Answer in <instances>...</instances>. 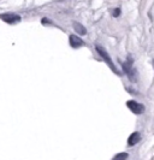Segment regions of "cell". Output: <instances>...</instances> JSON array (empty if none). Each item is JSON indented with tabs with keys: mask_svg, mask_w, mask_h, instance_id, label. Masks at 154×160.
Here are the masks:
<instances>
[{
	"mask_svg": "<svg viewBox=\"0 0 154 160\" xmlns=\"http://www.w3.org/2000/svg\"><path fill=\"white\" fill-rule=\"evenodd\" d=\"M95 49H97V52L100 54V56L104 58V60H105L106 63H107V65L111 68V70L113 72H116L117 75H119V72H118V70L116 69V66H114V64H113V62H112V59H111V57L108 56V53L106 52L104 48L101 47V46H95Z\"/></svg>",
	"mask_w": 154,
	"mask_h": 160,
	"instance_id": "obj_1",
	"label": "cell"
},
{
	"mask_svg": "<svg viewBox=\"0 0 154 160\" xmlns=\"http://www.w3.org/2000/svg\"><path fill=\"white\" fill-rule=\"evenodd\" d=\"M123 69H124V72L128 75V77H129L130 80L132 81V82L136 81L137 75H136V70L132 66V59L131 58H129V60H127L125 63H123Z\"/></svg>",
	"mask_w": 154,
	"mask_h": 160,
	"instance_id": "obj_2",
	"label": "cell"
},
{
	"mask_svg": "<svg viewBox=\"0 0 154 160\" xmlns=\"http://www.w3.org/2000/svg\"><path fill=\"white\" fill-rule=\"evenodd\" d=\"M127 106L129 107V110L131 112H134L135 114H141L145 112V106L142 104H138L135 100H129L127 101Z\"/></svg>",
	"mask_w": 154,
	"mask_h": 160,
	"instance_id": "obj_3",
	"label": "cell"
},
{
	"mask_svg": "<svg viewBox=\"0 0 154 160\" xmlns=\"http://www.w3.org/2000/svg\"><path fill=\"white\" fill-rule=\"evenodd\" d=\"M0 19L4 21L5 23L15 24L21 21V17L16 13H4V15H0Z\"/></svg>",
	"mask_w": 154,
	"mask_h": 160,
	"instance_id": "obj_4",
	"label": "cell"
},
{
	"mask_svg": "<svg viewBox=\"0 0 154 160\" xmlns=\"http://www.w3.org/2000/svg\"><path fill=\"white\" fill-rule=\"evenodd\" d=\"M70 46L72 48H80L82 47V46H84V41L82 40V39H80L77 35H70Z\"/></svg>",
	"mask_w": 154,
	"mask_h": 160,
	"instance_id": "obj_5",
	"label": "cell"
},
{
	"mask_svg": "<svg viewBox=\"0 0 154 160\" xmlns=\"http://www.w3.org/2000/svg\"><path fill=\"white\" fill-rule=\"evenodd\" d=\"M140 140H141L140 132H137V131H136V132H132L129 136V138H128V144H129L130 147H131V146H135Z\"/></svg>",
	"mask_w": 154,
	"mask_h": 160,
	"instance_id": "obj_6",
	"label": "cell"
},
{
	"mask_svg": "<svg viewBox=\"0 0 154 160\" xmlns=\"http://www.w3.org/2000/svg\"><path fill=\"white\" fill-rule=\"evenodd\" d=\"M73 29L77 32V34H80V35H86V34H87L86 28L80 23H73Z\"/></svg>",
	"mask_w": 154,
	"mask_h": 160,
	"instance_id": "obj_7",
	"label": "cell"
},
{
	"mask_svg": "<svg viewBox=\"0 0 154 160\" xmlns=\"http://www.w3.org/2000/svg\"><path fill=\"white\" fill-rule=\"evenodd\" d=\"M128 158V153H119L113 157V160H121V159H127Z\"/></svg>",
	"mask_w": 154,
	"mask_h": 160,
	"instance_id": "obj_8",
	"label": "cell"
},
{
	"mask_svg": "<svg viewBox=\"0 0 154 160\" xmlns=\"http://www.w3.org/2000/svg\"><path fill=\"white\" fill-rule=\"evenodd\" d=\"M121 15V10L119 8H114L113 10V17H118Z\"/></svg>",
	"mask_w": 154,
	"mask_h": 160,
	"instance_id": "obj_9",
	"label": "cell"
},
{
	"mask_svg": "<svg viewBox=\"0 0 154 160\" xmlns=\"http://www.w3.org/2000/svg\"><path fill=\"white\" fill-rule=\"evenodd\" d=\"M47 23H51V22H49V19H47V18H43V19H42V24H47Z\"/></svg>",
	"mask_w": 154,
	"mask_h": 160,
	"instance_id": "obj_10",
	"label": "cell"
}]
</instances>
